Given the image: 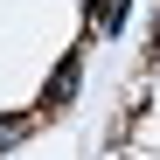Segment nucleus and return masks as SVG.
<instances>
[{"label":"nucleus","instance_id":"nucleus-1","mask_svg":"<svg viewBox=\"0 0 160 160\" xmlns=\"http://www.w3.org/2000/svg\"><path fill=\"white\" fill-rule=\"evenodd\" d=\"M70 91H77V56L56 70V77H49V91H42V104H49V112H56V104H70Z\"/></svg>","mask_w":160,"mask_h":160},{"label":"nucleus","instance_id":"nucleus-2","mask_svg":"<svg viewBox=\"0 0 160 160\" xmlns=\"http://www.w3.org/2000/svg\"><path fill=\"white\" fill-rule=\"evenodd\" d=\"M21 132V118H0V153H7V139Z\"/></svg>","mask_w":160,"mask_h":160}]
</instances>
